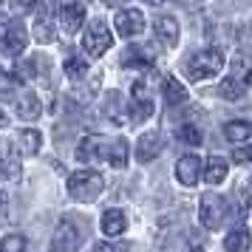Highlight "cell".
Instances as JSON below:
<instances>
[{
    "label": "cell",
    "mask_w": 252,
    "mask_h": 252,
    "mask_svg": "<svg viewBox=\"0 0 252 252\" xmlns=\"http://www.w3.org/2000/svg\"><path fill=\"white\" fill-rule=\"evenodd\" d=\"M105 6H119V3H125V0H102Z\"/></svg>",
    "instance_id": "34"
},
{
    "label": "cell",
    "mask_w": 252,
    "mask_h": 252,
    "mask_svg": "<svg viewBox=\"0 0 252 252\" xmlns=\"http://www.w3.org/2000/svg\"><path fill=\"white\" fill-rule=\"evenodd\" d=\"M85 23V3L82 0H68V3H63V9H60V26H63V32L65 34H77Z\"/></svg>",
    "instance_id": "8"
},
{
    "label": "cell",
    "mask_w": 252,
    "mask_h": 252,
    "mask_svg": "<svg viewBox=\"0 0 252 252\" xmlns=\"http://www.w3.org/2000/svg\"><path fill=\"white\" fill-rule=\"evenodd\" d=\"M116 32L119 37H136L145 32V14L139 12V9H122V12L116 14Z\"/></svg>",
    "instance_id": "9"
},
{
    "label": "cell",
    "mask_w": 252,
    "mask_h": 252,
    "mask_svg": "<svg viewBox=\"0 0 252 252\" xmlns=\"http://www.w3.org/2000/svg\"><path fill=\"white\" fill-rule=\"evenodd\" d=\"M20 176V161L12 153L9 142H0V179H17Z\"/></svg>",
    "instance_id": "14"
},
{
    "label": "cell",
    "mask_w": 252,
    "mask_h": 252,
    "mask_svg": "<svg viewBox=\"0 0 252 252\" xmlns=\"http://www.w3.org/2000/svg\"><path fill=\"white\" fill-rule=\"evenodd\" d=\"M43 145V136L37 133V130H20V136H17V148L23 156H34L37 150Z\"/></svg>",
    "instance_id": "22"
},
{
    "label": "cell",
    "mask_w": 252,
    "mask_h": 252,
    "mask_svg": "<svg viewBox=\"0 0 252 252\" xmlns=\"http://www.w3.org/2000/svg\"><path fill=\"white\" fill-rule=\"evenodd\" d=\"M26 250V238L23 235H6V238H0V252H23Z\"/></svg>",
    "instance_id": "27"
},
{
    "label": "cell",
    "mask_w": 252,
    "mask_h": 252,
    "mask_svg": "<svg viewBox=\"0 0 252 252\" xmlns=\"http://www.w3.org/2000/svg\"><path fill=\"white\" fill-rule=\"evenodd\" d=\"M176 136H179V142H184V145H201V130L195 125H182L176 130Z\"/></svg>",
    "instance_id": "26"
},
{
    "label": "cell",
    "mask_w": 252,
    "mask_h": 252,
    "mask_svg": "<svg viewBox=\"0 0 252 252\" xmlns=\"http://www.w3.org/2000/svg\"><path fill=\"white\" fill-rule=\"evenodd\" d=\"M105 159H108L111 167L122 170V167L127 164V142L125 139H114V142L108 145V156H105Z\"/></svg>",
    "instance_id": "21"
},
{
    "label": "cell",
    "mask_w": 252,
    "mask_h": 252,
    "mask_svg": "<svg viewBox=\"0 0 252 252\" xmlns=\"http://www.w3.org/2000/svg\"><path fill=\"white\" fill-rule=\"evenodd\" d=\"M63 68H65V77H71V80H82L85 71H88V63H85L82 57H68Z\"/></svg>",
    "instance_id": "24"
},
{
    "label": "cell",
    "mask_w": 252,
    "mask_h": 252,
    "mask_svg": "<svg viewBox=\"0 0 252 252\" xmlns=\"http://www.w3.org/2000/svg\"><path fill=\"white\" fill-rule=\"evenodd\" d=\"M94 252H130V244H96Z\"/></svg>",
    "instance_id": "30"
},
{
    "label": "cell",
    "mask_w": 252,
    "mask_h": 252,
    "mask_svg": "<svg viewBox=\"0 0 252 252\" xmlns=\"http://www.w3.org/2000/svg\"><path fill=\"white\" fill-rule=\"evenodd\" d=\"M153 116V102L148 96H133V105H130V119L133 122H145Z\"/></svg>",
    "instance_id": "23"
},
{
    "label": "cell",
    "mask_w": 252,
    "mask_h": 252,
    "mask_svg": "<svg viewBox=\"0 0 252 252\" xmlns=\"http://www.w3.org/2000/svg\"><path fill=\"white\" fill-rule=\"evenodd\" d=\"M190 252H204V250H201V247H193V250H190Z\"/></svg>",
    "instance_id": "36"
},
{
    "label": "cell",
    "mask_w": 252,
    "mask_h": 252,
    "mask_svg": "<svg viewBox=\"0 0 252 252\" xmlns=\"http://www.w3.org/2000/svg\"><path fill=\"white\" fill-rule=\"evenodd\" d=\"M82 232L74 221H60V227L54 229V238H51V250L54 252H74L80 247Z\"/></svg>",
    "instance_id": "7"
},
{
    "label": "cell",
    "mask_w": 252,
    "mask_h": 252,
    "mask_svg": "<svg viewBox=\"0 0 252 252\" xmlns=\"http://www.w3.org/2000/svg\"><path fill=\"white\" fill-rule=\"evenodd\" d=\"M99 224H102L105 235H122V232H125V227H127V218H125V213H122V210H105Z\"/></svg>",
    "instance_id": "15"
},
{
    "label": "cell",
    "mask_w": 252,
    "mask_h": 252,
    "mask_svg": "<svg viewBox=\"0 0 252 252\" xmlns=\"http://www.w3.org/2000/svg\"><path fill=\"white\" fill-rule=\"evenodd\" d=\"M14 6H17V9H23V12H32V9L37 6V0H14Z\"/></svg>",
    "instance_id": "32"
},
{
    "label": "cell",
    "mask_w": 252,
    "mask_h": 252,
    "mask_svg": "<svg viewBox=\"0 0 252 252\" xmlns=\"http://www.w3.org/2000/svg\"><path fill=\"white\" fill-rule=\"evenodd\" d=\"M161 133H156V130H150V133H142L136 142V159L145 164V161H153L156 156L161 153Z\"/></svg>",
    "instance_id": "12"
},
{
    "label": "cell",
    "mask_w": 252,
    "mask_h": 252,
    "mask_svg": "<svg viewBox=\"0 0 252 252\" xmlns=\"http://www.w3.org/2000/svg\"><path fill=\"white\" fill-rule=\"evenodd\" d=\"M150 3H153V6H159V3H164V0H150Z\"/></svg>",
    "instance_id": "37"
},
{
    "label": "cell",
    "mask_w": 252,
    "mask_h": 252,
    "mask_svg": "<svg viewBox=\"0 0 252 252\" xmlns=\"http://www.w3.org/2000/svg\"><path fill=\"white\" fill-rule=\"evenodd\" d=\"M250 184H252V179H250Z\"/></svg>",
    "instance_id": "38"
},
{
    "label": "cell",
    "mask_w": 252,
    "mask_h": 252,
    "mask_svg": "<svg viewBox=\"0 0 252 252\" xmlns=\"http://www.w3.org/2000/svg\"><path fill=\"white\" fill-rule=\"evenodd\" d=\"M161 94H164V102L170 105H182L187 102V91H184V85L176 77H164V82H161Z\"/></svg>",
    "instance_id": "18"
},
{
    "label": "cell",
    "mask_w": 252,
    "mask_h": 252,
    "mask_svg": "<svg viewBox=\"0 0 252 252\" xmlns=\"http://www.w3.org/2000/svg\"><path fill=\"white\" fill-rule=\"evenodd\" d=\"M40 65V57H32L26 60V63H17V80H32V77H40L43 68H37Z\"/></svg>",
    "instance_id": "25"
},
{
    "label": "cell",
    "mask_w": 252,
    "mask_h": 252,
    "mask_svg": "<svg viewBox=\"0 0 252 252\" xmlns=\"http://www.w3.org/2000/svg\"><path fill=\"white\" fill-rule=\"evenodd\" d=\"M250 82H252L250 63L244 57H235L232 60V68H229V74H227V80L218 85V96H221V99H229V102L244 99V94L250 91Z\"/></svg>",
    "instance_id": "1"
},
{
    "label": "cell",
    "mask_w": 252,
    "mask_h": 252,
    "mask_svg": "<svg viewBox=\"0 0 252 252\" xmlns=\"http://www.w3.org/2000/svg\"><path fill=\"white\" fill-rule=\"evenodd\" d=\"M26 43H29V34H26L23 20H9L0 29V54L17 57V54L26 51Z\"/></svg>",
    "instance_id": "4"
},
{
    "label": "cell",
    "mask_w": 252,
    "mask_h": 252,
    "mask_svg": "<svg viewBox=\"0 0 252 252\" xmlns=\"http://www.w3.org/2000/svg\"><path fill=\"white\" fill-rule=\"evenodd\" d=\"M153 32L159 37L164 46H176L179 43V23H176V17H156V23H153Z\"/></svg>",
    "instance_id": "13"
},
{
    "label": "cell",
    "mask_w": 252,
    "mask_h": 252,
    "mask_svg": "<svg viewBox=\"0 0 252 252\" xmlns=\"http://www.w3.org/2000/svg\"><path fill=\"white\" fill-rule=\"evenodd\" d=\"M250 244H252L250 229L238 227V229H232L227 238H224V250L227 252H250Z\"/></svg>",
    "instance_id": "19"
},
{
    "label": "cell",
    "mask_w": 252,
    "mask_h": 252,
    "mask_svg": "<svg viewBox=\"0 0 252 252\" xmlns=\"http://www.w3.org/2000/svg\"><path fill=\"white\" fill-rule=\"evenodd\" d=\"M108 145L111 142H105L102 136H85L80 142V148H77V159L80 161H96L108 156Z\"/></svg>",
    "instance_id": "11"
},
{
    "label": "cell",
    "mask_w": 252,
    "mask_h": 252,
    "mask_svg": "<svg viewBox=\"0 0 252 252\" xmlns=\"http://www.w3.org/2000/svg\"><path fill=\"white\" fill-rule=\"evenodd\" d=\"M102 187H105V179L96 170H77V173H71L68 176L71 198H77V201H82V204L96 201L99 193H102Z\"/></svg>",
    "instance_id": "3"
},
{
    "label": "cell",
    "mask_w": 252,
    "mask_h": 252,
    "mask_svg": "<svg viewBox=\"0 0 252 252\" xmlns=\"http://www.w3.org/2000/svg\"><path fill=\"white\" fill-rule=\"evenodd\" d=\"M111 43H114V37H111V32H108V26H105L102 20H94V23L88 26L85 37H82V46H85V51H88L91 57H102L105 51L111 48Z\"/></svg>",
    "instance_id": "6"
},
{
    "label": "cell",
    "mask_w": 252,
    "mask_h": 252,
    "mask_svg": "<svg viewBox=\"0 0 252 252\" xmlns=\"http://www.w3.org/2000/svg\"><path fill=\"white\" fill-rule=\"evenodd\" d=\"M232 159H235V161H252V145H247V148H238L235 153H232Z\"/></svg>",
    "instance_id": "31"
},
{
    "label": "cell",
    "mask_w": 252,
    "mask_h": 252,
    "mask_svg": "<svg viewBox=\"0 0 252 252\" xmlns=\"http://www.w3.org/2000/svg\"><path fill=\"white\" fill-rule=\"evenodd\" d=\"M9 125V119H6V114H3V111H0V127H6Z\"/></svg>",
    "instance_id": "35"
},
{
    "label": "cell",
    "mask_w": 252,
    "mask_h": 252,
    "mask_svg": "<svg viewBox=\"0 0 252 252\" xmlns=\"http://www.w3.org/2000/svg\"><path fill=\"white\" fill-rule=\"evenodd\" d=\"M198 218H201V224H204L207 229H218V227H221V224H224V218H227V201H224V195H218V193L201 195Z\"/></svg>",
    "instance_id": "5"
},
{
    "label": "cell",
    "mask_w": 252,
    "mask_h": 252,
    "mask_svg": "<svg viewBox=\"0 0 252 252\" xmlns=\"http://www.w3.org/2000/svg\"><path fill=\"white\" fill-rule=\"evenodd\" d=\"M221 68H224V54H221L218 48H201V51H195L193 57L184 63V74L193 82L210 80V77H216Z\"/></svg>",
    "instance_id": "2"
},
{
    "label": "cell",
    "mask_w": 252,
    "mask_h": 252,
    "mask_svg": "<svg viewBox=\"0 0 252 252\" xmlns=\"http://www.w3.org/2000/svg\"><path fill=\"white\" fill-rule=\"evenodd\" d=\"M17 114H20V119H26V122H34L37 116L43 114V105H40V99H37V94L23 91L20 102H17Z\"/></svg>",
    "instance_id": "16"
},
{
    "label": "cell",
    "mask_w": 252,
    "mask_h": 252,
    "mask_svg": "<svg viewBox=\"0 0 252 252\" xmlns=\"http://www.w3.org/2000/svg\"><path fill=\"white\" fill-rule=\"evenodd\" d=\"M176 179L184 184V187H195L198 179H201V159L195 153H187L176 161Z\"/></svg>",
    "instance_id": "10"
},
{
    "label": "cell",
    "mask_w": 252,
    "mask_h": 252,
    "mask_svg": "<svg viewBox=\"0 0 252 252\" xmlns=\"http://www.w3.org/2000/svg\"><path fill=\"white\" fill-rule=\"evenodd\" d=\"M224 136H227V142H232V145H241V142L252 139V125L244 122V119L227 122V125H224Z\"/></svg>",
    "instance_id": "20"
},
{
    "label": "cell",
    "mask_w": 252,
    "mask_h": 252,
    "mask_svg": "<svg viewBox=\"0 0 252 252\" xmlns=\"http://www.w3.org/2000/svg\"><path fill=\"white\" fill-rule=\"evenodd\" d=\"M17 85H20V80H17V77H12V74H3V71H0V99L12 96V94L17 91Z\"/></svg>",
    "instance_id": "28"
},
{
    "label": "cell",
    "mask_w": 252,
    "mask_h": 252,
    "mask_svg": "<svg viewBox=\"0 0 252 252\" xmlns=\"http://www.w3.org/2000/svg\"><path fill=\"white\" fill-rule=\"evenodd\" d=\"M3 213H6V193L0 190V218H3Z\"/></svg>",
    "instance_id": "33"
},
{
    "label": "cell",
    "mask_w": 252,
    "mask_h": 252,
    "mask_svg": "<svg viewBox=\"0 0 252 252\" xmlns=\"http://www.w3.org/2000/svg\"><path fill=\"white\" fill-rule=\"evenodd\" d=\"M201 170H204V182L207 184H221L224 179H227L229 167H227V159H221V156H210Z\"/></svg>",
    "instance_id": "17"
},
{
    "label": "cell",
    "mask_w": 252,
    "mask_h": 252,
    "mask_svg": "<svg viewBox=\"0 0 252 252\" xmlns=\"http://www.w3.org/2000/svg\"><path fill=\"white\" fill-rule=\"evenodd\" d=\"M34 37L40 40V43H48V40L54 37V32H51V23H48L46 17H40V23L34 26Z\"/></svg>",
    "instance_id": "29"
}]
</instances>
